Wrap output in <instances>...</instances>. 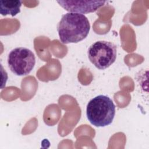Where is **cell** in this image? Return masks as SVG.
Segmentation results:
<instances>
[{
  "instance_id": "6da1fadb",
  "label": "cell",
  "mask_w": 149,
  "mask_h": 149,
  "mask_svg": "<svg viewBox=\"0 0 149 149\" xmlns=\"http://www.w3.org/2000/svg\"><path fill=\"white\" fill-rule=\"evenodd\" d=\"M90 24L83 14L68 12L62 15L57 25L60 41L63 44L77 43L88 34Z\"/></svg>"
},
{
  "instance_id": "7a4b0ae2",
  "label": "cell",
  "mask_w": 149,
  "mask_h": 149,
  "mask_svg": "<svg viewBox=\"0 0 149 149\" xmlns=\"http://www.w3.org/2000/svg\"><path fill=\"white\" fill-rule=\"evenodd\" d=\"M115 115V105L108 96L99 95L87 104L86 116L91 124L96 127H105L112 123Z\"/></svg>"
},
{
  "instance_id": "3957f363",
  "label": "cell",
  "mask_w": 149,
  "mask_h": 149,
  "mask_svg": "<svg viewBox=\"0 0 149 149\" xmlns=\"http://www.w3.org/2000/svg\"><path fill=\"white\" fill-rule=\"evenodd\" d=\"M87 54L90 61L97 68L104 70L109 67L115 61L117 48L112 42L97 41L90 46Z\"/></svg>"
},
{
  "instance_id": "277c9868",
  "label": "cell",
  "mask_w": 149,
  "mask_h": 149,
  "mask_svg": "<svg viewBox=\"0 0 149 149\" xmlns=\"http://www.w3.org/2000/svg\"><path fill=\"white\" fill-rule=\"evenodd\" d=\"M7 62L11 72L17 76L29 74L36 64L34 53L24 47H17L10 51Z\"/></svg>"
},
{
  "instance_id": "5b68a950",
  "label": "cell",
  "mask_w": 149,
  "mask_h": 149,
  "mask_svg": "<svg viewBox=\"0 0 149 149\" xmlns=\"http://www.w3.org/2000/svg\"><path fill=\"white\" fill-rule=\"evenodd\" d=\"M56 2L69 12L81 14L94 12L107 3L105 1H57Z\"/></svg>"
},
{
  "instance_id": "8992f818",
  "label": "cell",
  "mask_w": 149,
  "mask_h": 149,
  "mask_svg": "<svg viewBox=\"0 0 149 149\" xmlns=\"http://www.w3.org/2000/svg\"><path fill=\"white\" fill-rule=\"evenodd\" d=\"M22 2L20 0L0 1V13L2 16H15L20 12Z\"/></svg>"
}]
</instances>
